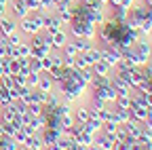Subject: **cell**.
Here are the masks:
<instances>
[{
	"instance_id": "1",
	"label": "cell",
	"mask_w": 152,
	"mask_h": 150,
	"mask_svg": "<svg viewBox=\"0 0 152 150\" xmlns=\"http://www.w3.org/2000/svg\"><path fill=\"white\" fill-rule=\"evenodd\" d=\"M17 28H19V32H21L26 38H30V36H34V34H40L45 30V15L40 11L30 13L28 17H23V19L17 21Z\"/></svg>"
},
{
	"instance_id": "2",
	"label": "cell",
	"mask_w": 152,
	"mask_h": 150,
	"mask_svg": "<svg viewBox=\"0 0 152 150\" xmlns=\"http://www.w3.org/2000/svg\"><path fill=\"white\" fill-rule=\"evenodd\" d=\"M7 9H11V17H13V19H17V21L30 15V9H28V4H26V0H11Z\"/></svg>"
},
{
	"instance_id": "3",
	"label": "cell",
	"mask_w": 152,
	"mask_h": 150,
	"mask_svg": "<svg viewBox=\"0 0 152 150\" xmlns=\"http://www.w3.org/2000/svg\"><path fill=\"white\" fill-rule=\"evenodd\" d=\"M42 15H45V30H42L45 34L51 36V34H55V32H59V30L66 28V26L59 21V17H57L55 13H42Z\"/></svg>"
},
{
	"instance_id": "4",
	"label": "cell",
	"mask_w": 152,
	"mask_h": 150,
	"mask_svg": "<svg viewBox=\"0 0 152 150\" xmlns=\"http://www.w3.org/2000/svg\"><path fill=\"white\" fill-rule=\"evenodd\" d=\"M49 40H51V49H53V51H61V49L70 42V34H68V30L64 28V30H59V32L51 34Z\"/></svg>"
},
{
	"instance_id": "5",
	"label": "cell",
	"mask_w": 152,
	"mask_h": 150,
	"mask_svg": "<svg viewBox=\"0 0 152 150\" xmlns=\"http://www.w3.org/2000/svg\"><path fill=\"white\" fill-rule=\"evenodd\" d=\"M110 87L114 89V91H116L118 93V95H123V93H131L133 89H131V85L125 80V78H121V76H116V74H110Z\"/></svg>"
},
{
	"instance_id": "6",
	"label": "cell",
	"mask_w": 152,
	"mask_h": 150,
	"mask_svg": "<svg viewBox=\"0 0 152 150\" xmlns=\"http://www.w3.org/2000/svg\"><path fill=\"white\" fill-rule=\"evenodd\" d=\"M106 19H108V9H91V11L87 13V21L93 23L95 28L102 26Z\"/></svg>"
},
{
	"instance_id": "7",
	"label": "cell",
	"mask_w": 152,
	"mask_h": 150,
	"mask_svg": "<svg viewBox=\"0 0 152 150\" xmlns=\"http://www.w3.org/2000/svg\"><path fill=\"white\" fill-rule=\"evenodd\" d=\"M19 28H17V19H13V17H9V15H4L2 19H0V36H7L9 34H13V32H17Z\"/></svg>"
},
{
	"instance_id": "8",
	"label": "cell",
	"mask_w": 152,
	"mask_h": 150,
	"mask_svg": "<svg viewBox=\"0 0 152 150\" xmlns=\"http://www.w3.org/2000/svg\"><path fill=\"white\" fill-rule=\"evenodd\" d=\"M83 55V59H85V64H87V68H91L95 61H102V51H99V47L95 45V47H91L89 51H85V53H80Z\"/></svg>"
},
{
	"instance_id": "9",
	"label": "cell",
	"mask_w": 152,
	"mask_h": 150,
	"mask_svg": "<svg viewBox=\"0 0 152 150\" xmlns=\"http://www.w3.org/2000/svg\"><path fill=\"white\" fill-rule=\"evenodd\" d=\"M123 127H125V131H127L129 140H137V138L142 135V129H144V125H142V123L133 121V119H131V121H127V123H125Z\"/></svg>"
},
{
	"instance_id": "10",
	"label": "cell",
	"mask_w": 152,
	"mask_h": 150,
	"mask_svg": "<svg viewBox=\"0 0 152 150\" xmlns=\"http://www.w3.org/2000/svg\"><path fill=\"white\" fill-rule=\"evenodd\" d=\"M74 119H76V123H78V125H85V123L91 119L89 106H87V104H78V106L74 108Z\"/></svg>"
},
{
	"instance_id": "11",
	"label": "cell",
	"mask_w": 152,
	"mask_h": 150,
	"mask_svg": "<svg viewBox=\"0 0 152 150\" xmlns=\"http://www.w3.org/2000/svg\"><path fill=\"white\" fill-rule=\"evenodd\" d=\"M93 144H97L102 150H114V144L116 142H114V138H110V135H106V133L99 131V133L93 138Z\"/></svg>"
},
{
	"instance_id": "12",
	"label": "cell",
	"mask_w": 152,
	"mask_h": 150,
	"mask_svg": "<svg viewBox=\"0 0 152 150\" xmlns=\"http://www.w3.org/2000/svg\"><path fill=\"white\" fill-rule=\"evenodd\" d=\"M102 125H104V123H102L99 119L91 116V119H89V121H87V123L83 125V131H85V133H89V135H93V138H95V135H97L99 131H102Z\"/></svg>"
},
{
	"instance_id": "13",
	"label": "cell",
	"mask_w": 152,
	"mask_h": 150,
	"mask_svg": "<svg viewBox=\"0 0 152 150\" xmlns=\"http://www.w3.org/2000/svg\"><path fill=\"white\" fill-rule=\"evenodd\" d=\"M36 89L42 91V93H53V91H55V83H53V78L49 76L47 72L40 74V80H38V87H36Z\"/></svg>"
},
{
	"instance_id": "14",
	"label": "cell",
	"mask_w": 152,
	"mask_h": 150,
	"mask_svg": "<svg viewBox=\"0 0 152 150\" xmlns=\"http://www.w3.org/2000/svg\"><path fill=\"white\" fill-rule=\"evenodd\" d=\"M26 148H30V150H42L45 148V142H42V133H32V135H28V140H26V144H23Z\"/></svg>"
},
{
	"instance_id": "15",
	"label": "cell",
	"mask_w": 152,
	"mask_h": 150,
	"mask_svg": "<svg viewBox=\"0 0 152 150\" xmlns=\"http://www.w3.org/2000/svg\"><path fill=\"white\" fill-rule=\"evenodd\" d=\"M64 133L61 131H57V129H51V127H47L45 131H42V142H45V146H53L57 140H59Z\"/></svg>"
},
{
	"instance_id": "16",
	"label": "cell",
	"mask_w": 152,
	"mask_h": 150,
	"mask_svg": "<svg viewBox=\"0 0 152 150\" xmlns=\"http://www.w3.org/2000/svg\"><path fill=\"white\" fill-rule=\"evenodd\" d=\"M55 15L59 17V21H61L64 26H68V23L74 19V15H72V9H66V7H61V4H57V7H55Z\"/></svg>"
},
{
	"instance_id": "17",
	"label": "cell",
	"mask_w": 152,
	"mask_h": 150,
	"mask_svg": "<svg viewBox=\"0 0 152 150\" xmlns=\"http://www.w3.org/2000/svg\"><path fill=\"white\" fill-rule=\"evenodd\" d=\"M112 119L116 121L118 125H125L127 121H131V114H129V110H121L116 106H112Z\"/></svg>"
},
{
	"instance_id": "18",
	"label": "cell",
	"mask_w": 152,
	"mask_h": 150,
	"mask_svg": "<svg viewBox=\"0 0 152 150\" xmlns=\"http://www.w3.org/2000/svg\"><path fill=\"white\" fill-rule=\"evenodd\" d=\"M72 40V45L76 47V51L78 53H85V51H89L91 47H95V42L93 40H87V38H70Z\"/></svg>"
},
{
	"instance_id": "19",
	"label": "cell",
	"mask_w": 152,
	"mask_h": 150,
	"mask_svg": "<svg viewBox=\"0 0 152 150\" xmlns=\"http://www.w3.org/2000/svg\"><path fill=\"white\" fill-rule=\"evenodd\" d=\"M91 68H93V74H97V76H110L112 74V68L106 61H95Z\"/></svg>"
},
{
	"instance_id": "20",
	"label": "cell",
	"mask_w": 152,
	"mask_h": 150,
	"mask_svg": "<svg viewBox=\"0 0 152 150\" xmlns=\"http://www.w3.org/2000/svg\"><path fill=\"white\" fill-rule=\"evenodd\" d=\"M26 40H28V38H26V36H23L21 32H19V30L7 36V45H9V47H19V45L26 42Z\"/></svg>"
},
{
	"instance_id": "21",
	"label": "cell",
	"mask_w": 152,
	"mask_h": 150,
	"mask_svg": "<svg viewBox=\"0 0 152 150\" xmlns=\"http://www.w3.org/2000/svg\"><path fill=\"white\" fill-rule=\"evenodd\" d=\"M118 123L114 121V119H110V121H106L104 125H102V133H106V135H110V138H114V133L118 131Z\"/></svg>"
},
{
	"instance_id": "22",
	"label": "cell",
	"mask_w": 152,
	"mask_h": 150,
	"mask_svg": "<svg viewBox=\"0 0 152 150\" xmlns=\"http://www.w3.org/2000/svg\"><path fill=\"white\" fill-rule=\"evenodd\" d=\"M133 93V91H131ZM131 93H123V95L116 97V102H114V106L121 108V110H129L131 108Z\"/></svg>"
},
{
	"instance_id": "23",
	"label": "cell",
	"mask_w": 152,
	"mask_h": 150,
	"mask_svg": "<svg viewBox=\"0 0 152 150\" xmlns=\"http://www.w3.org/2000/svg\"><path fill=\"white\" fill-rule=\"evenodd\" d=\"M11 138H13V140H15L19 146H23V144H26V140H28V133H26V129H23L21 125H19V127L15 129V133H13Z\"/></svg>"
},
{
	"instance_id": "24",
	"label": "cell",
	"mask_w": 152,
	"mask_h": 150,
	"mask_svg": "<svg viewBox=\"0 0 152 150\" xmlns=\"http://www.w3.org/2000/svg\"><path fill=\"white\" fill-rule=\"evenodd\" d=\"M106 85H110V76H97V74H93V80H91V89H95V87H106Z\"/></svg>"
},
{
	"instance_id": "25",
	"label": "cell",
	"mask_w": 152,
	"mask_h": 150,
	"mask_svg": "<svg viewBox=\"0 0 152 150\" xmlns=\"http://www.w3.org/2000/svg\"><path fill=\"white\" fill-rule=\"evenodd\" d=\"M61 55H64V57H68V59H74L76 55H78V51H76V47L72 45V40H70V42L61 49Z\"/></svg>"
},
{
	"instance_id": "26",
	"label": "cell",
	"mask_w": 152,
	"mask_h": 150,
	"mask_svg": "<svg viewBox=\"0 0 152 150\" xmlns=\"http://www.w3.org/2000/svg\"><path fill=\"white\" fill-rule=\"evenodd\" d=\"M59 125L68 131L70 127H74L76 125V119H74V112H72V114H66V116H59Z\"/></svg>"
},
{
	"instance_id": "27",
	"label": "cell",
	"mask_w": 152,
	"mask_h": 150,
	"mask_svg": "<svg viewBox=\"0 0 152 150\" xmlns=\"http://www.w3.org/2000/svg\"><path fill=\"white\" fill-rule=\"evenodd\" d=\"M78 78H80V83H85V85L89 87V85H91V80H93V68H85V70H80Z\"/></svg>"
},
{
	"instance_id": "28",
	"label": "cell",
	"mask_w": 152,
	"mask_h": 150,
	"mask_svg": "<svg viewBox=\"0 0 152 150\" xmlns=\"http://www.w3.org/2000/svg\"><path fill=\"white\" fill-rule=\"evenodd\" d=\"M15 49H17V55H19V57H32V49H30L28 40H26V42H21L19 47H15Z\"/></svg>"
},
{
	"instance_id": "29",
	"label": "cell",
	"mask_w": 152,
	"mask_h": 150,
	"mask_svg": "<svg viewBox=\"0 0 152 150\" xmlns=\"http://www.w3.org/2000/svg\"><path fill=\"white\" fill-rule=\"evenodd\" d=\"M76 144H83V146H91L93 144V135H89V133H83L80 135H76Z\"/></svg>"
},
{
	"instance_id": "30",
	"label": "cell",
	"mask_w": 152,
	"mask_h": 150,
	"mask_svg": "<svg viewBox=\"0 0 152 150\" xmlns=\"http://www.w3.org/2000/svg\"><path fill=\"white\" fill-rule=\"evenodd\" d=\"M38 80H40V74H38V72H30L28 74V87L30 89H36L38 87Z\"/></svg>"
},
{
	"instance_id": "31",
	"label": "cell",
	"mask_w": 152,
	"mask_h": 150,
	"mask_svg": "<svg viewBox=\"0 0 152 150\" xmlns=\"http://www.w3.org/2000/svg\"><path fill=\"white\" fill-rule=\"evenodd\" d=\"M28 112H30V116H40L42 114V104H28Z\"/></svg>"
},
{
	"instance_id": "32",
	"label": "cell",
	"mask_w": 152,
	"mask_h": 150,
	"mask_svg": "<svg viewBox=\"0 0 152 150\" xmlns=\"http://www.w3.org/2000/svg\"><path fill=\"white\" fill-rule=\"evenodd\" d=\"M13 83L15 87H28V76H23V74H13Z\"/></svg>"
},
{
	"instance_id": "33",
	"label": "cell",
	"mask_w": 152,
	"mask_h": 150,
	"mask_svg": "<svg viewBox=\"0 0 152 150\" xmlns=\"http://www.w3.org/2000/svg\"><path fill=\"white\" fill-rule=\"evenodd\" d=\"M127 140H129V135H127V131H125V127L121 125V127H118V131H116V133H114V142L118 144V142H127Z\"/></svg>"
},
{
	"instance_id": "34",
	"label": "cell",
	"mask_w": 152,
	"mask_h": 150,
	"mask_svg": "<svg viewBox=\"0 0 152 150\" xmlns=\"http://www.w3.org/2000/svg\"><path fill=\"white\" fill-rule=\"evenodd\" d=\"M30 72H38V74H42V64H40V59L30 57Z\"/></svg>"
},
{
	"instance_id": "35",
	"label": "cell",
	"mask_w": 152,
	"mask_h": 150,
	"mask_svg": "<svg viewBox=\"0 0 152 150\" xmlns=\"http://www.w3.org/2000/svg\"><path fill=\"white\" fill-rule=\"evenodd\" d=\"M40 64H42V72H49V70H51V66H53V61H51V55L42 57V59H40Z\"/></svg>"
},
{
	"instance_id": "36",
	"label": "cell",
	"mask_w": 152,
	"mask_h": 150,
	"mask_svg": "<svg viewBox=\"0 0 152 150\" xmlns=\"http://www.w3.org/2000/svg\"><path fill=\"white\" fill-rule=\"evenodd\" d=\"M146 129H152V110H148V114H146V119H144V123H142Z\"/></svg>"
},
{
	"instance_id": "37",
	"label": "cell",
	"mask_w": 152,
	"mask_h": 150,
	"mask_svg": "<svg viewBox=\"0 0 152 150\" xmlns=\"http://www.w3.org/2000/svg\"><path fill=\"white\" fill-rule=\"evenodd\" d=\"M129 150H144L137 140H129Z\"/></svg>"
},
{
	"instance_id": "38",
	"label": "cell",
	"mask_w": 152,
	"mask_h": 150,
	"mask_svg": "<svg viewBox=\"0 0 152 150\" xmlns=\"http://www.w3.org/2000/svg\"><path fill=\"white\" fill-rule=\"evenodd\" d=\"M144 100H146V104H148V108L152 110V91H144Z\"/></svg>"
},
{
	"instance_id": "39",
	"label": "cell",
	"mask_w": 152,
	"mask_h": 150,
	"mask_svg": "<svg viewBox=\"0 0 152 150\" xmlns=\"http://www.w3.org/2000/svg\"><path fill=\"white\" fill-rule=\"evenodd\" d=\"M114 150H129V140H127V142H118V144H114Z\"/></svg>"
},
{
	"instance_id": "40",
	"label": "cell",
	"mask_w": 152,
	"mask_h": 150,
	"mask_svg": "<svg viewBox=\"0 0 152 150\" xmlns=\"http://www.w3.org/2000/svg\"><path fill=\"white\" fill-rule=\"evenodd\" d=\"M133 4H135V0H121V4H118V7H123V9H131Z\"/></svg>"
},
{
	"instance_id": "41",
	"label": "cell",
	"mask_w": 152,
	"mask_h": 150,
	"mask_svg": "<svg viewBox=\"0 0 152 150\" xmlns=\"http://www.w3.org/2000/svg\"><path fill=\"white\" fill-rule=\"evenodd\" d=\"M70 150H89V146H83V144H74Z\"/></svg>"
},
{
	"instance_id": "42",
	"label": "cell",
	"mask_w": 152,
	"mask_h": 150,
	"mask_svg": "<svg viewBox=\"0 0 152 150\" xmlns=\"http://www.w3.org/2000/svg\"><path fill=\"white\" fill-rule=\"evenodd\" d=\"M121 0H108V7H118Z\"/></svg>"
},
{
	"instance_id": "43",
	"label": "cell",
	"mask_w": 152,
	"mask_h": 150,
	"mask_svg": "<svg viewBox=\"0 0 152 150\" xmlns=\"http://www.w3.org/2000/svg\"><path fill=\"white\" fill-rule=\"evenodd\" d=\"M142 2H144V4H146L148 9H152V0H142Z\"/></svg>"
},
{
	"instance_id": "44",
	"label": "cell",
	"mask_w": 152,
	"mask_h": 150,
	"mask_svg": "<svg viewBox=\"0 0 152 150\" xmlns=\"http://www.w3.org/2000/svg\"><path fill=\"white\" fill-rule=\"evenodd\" d=\"M89 150H102V148H99L97 144H91V146H89Z\"/></svg>"
},
{
	"instance_id": "45",
	"label": "cell",
	"mask_w": 152,
	"mask_h": 150,
	"mask_svg": "<svg viewBox=\"0 0 152 150\" xmlns=\"http://www.w3.org/2000/svg\"><path fill=\"white\" fill-rule=\"evenodd\" d=\"M99 2H102V4H104V7L108 9V0H99Z\"/></svg>"
},
{
	"instance_id": "46",
	"label": "cell",
	"mask_w": 152,
	"mask_h": 150,
	"mask_svg": "<svg viewBox=\"0 0 152 150\" xmlns=\"http://www.w3.org/2000/svg\"><path fill=\"white\" fill-rule=\"evenodd\" d=\"M17 150H30V148H26V146H19V148H17Z\"/></svg>"
},
{
	"instance_id": "47",
	"label": "cell",
	"mask_w": 152,
	"mask_h": 150,
	"mask_svg": "<svg viewBox=\"0 0 152 150\" xmlns=\"http://www.w3.org/2000/svg\"><path fill=\"white\" fill-rule=\"evenodd\" d=\"M150 61H152V47H150Z\"/></svg>"
},
{
	"instance_id": "48",
	"label": "cell",
	"mask_w": 152,
	"mask_h": 150,
	"mask_svg": "<svg viewBox=\"0 0 152 150\" xmlns=\"http://www.w3.org/2000/svg\"><path fill=\"white\" fill-rule=\"evenodd\" d=\"M150 40H152V32H150Z\"/></svg>"
},
{
	"instance_id": "49",
	"label": "cell",
	"mask_w": 152,
	"mask_h": 150,
	"mask_svg": "<svg viewBox=\"0 0 152 150\" xmlns=\"http://www.w3.org/2000/svg\"><path fill=\"white\" fill-rule=\"evenodd\" d=\"M0 83H2V76H0Z\"/></svg>"
}]
</instances>
